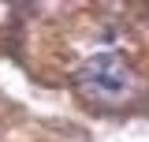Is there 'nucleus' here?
<instances>
[{
	"instance_id": "f257e3e1",
	"label": "nucleus",
	"mask_w": 149,
	"mask_h": 142,
	"mask_svg": "<svg viewBox=\"0 0 149 142\" xmlns=\"http://www.w3.org/2000/svg\"><path fill=\"white\" fill-rule=\"evenodd\" d=\"M74 86H78L82 97L116 108V105H127L130 101V93H134V71H130V64L123 56L112 53V49L108 53H93V56H86L78 64Z\"/></svg>"
}]
</instances>
